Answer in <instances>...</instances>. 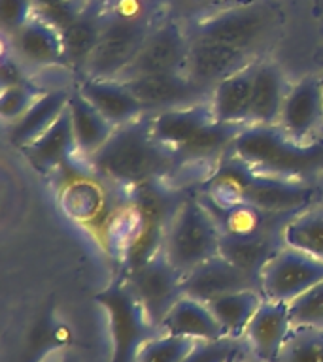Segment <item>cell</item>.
Here are the masks:
<instances>
[{"mask_svg": "<svg viewBox=\"0 0 323 362\" xmlns=\"http://www.w3.org/2000/svg\"><path fill=\"white\" fill-rule=\"evenodd\" d=\"M259 59V57H257ZM257 59L227 76L215 85L210 95V107L215 121L234 124H249L251 98H254V76Z\"/></svg>", "mask_w": 323, "mask_h": 362, "instance_id": "cell-21", "label": "cell"}, {"mask_svg": "<svg viewBox=\"0 0 323 362\" xmlns=\"http://www.w3.org/2000/svg\"><path fill=\"white\" fill-rule=\"evenodd\" d=\"M72 87H53L45 89V93L28 107V112L13 123L6 124V138L11 146L21 151L23 147L33 144L36 138L44 134L61 113L68 107Z\"/></svg>", "mask_w": 323, "mask_h": 362, "instance_id": "cell-22", "label": "cell"}, {"mask_svg": "<svg viewBox=\"0 0 323 362\" xmlns=\"http://www.w3.org/2000/svg\"><path fill=\"white\" fill-rule=\"evenodd\" d=\"M125 277L135 291L136 298L140 300L142 308L146 310L149 321L159 330V325L172 310V305L183 296V288H181L183 276L170 264L161 247V251L153 255L152 259H147L132 270L125 272Z\"/></svg>", "mask_w": 323, "mask_h": 362, "instance_id": "cell-10", "label": "cell"}, {"mask_svg": "<svg viewBox=\"0 0 323 362\" xmlns=\"http://www.w3.org/2000/svg\"><path fill=\"white\" fill-rule=\"evenodd\" d=\"M21 153L28 163L42 174H50L53 170L67 166L70 158L79 155L78 144L74 138L72 117L70 110H64L61 117L45 130L44 134L36 138L33 144L23 147Z\"/></svg>", "mask_w": 323, "mask_h": 362, "instance_id": "cell-23", "label": "cell"}, {"mask_svg": "<svg viewBox=\"0 0 323 362\" xmlns=\"http://www.w3.org/2000/svg\"><path fill=\"white\" fill-rule=\"evenodd\" d=\"M265 300L263 293L257 288L234 291V293L221 294L217 298L210 300L208 305L215 319L225 328L229 338L240 339L248 328L251 317L259 310L261 302Z\"/></svg>", "mask_w": 323, "mask_h": 362, "instance_id": "cell-27", "label": "cell"}, {"mask_svg": "<svg viewBox=\"0 0 323 362\" xmlns=\"http://www.w3.org/2000/svg\"><path fill=\"white\" fill-rule=\"evenodd\" d=\"M227 155L259 174L308 180L323 170V138L302 144L293 140L280 124H246Z\"/></svg>", "mask_w": 323, "mask_h": 362, "instance_id": "cell-2", "label": "cell"}, {"mask_svg": "<svg viewBox=\"0 0 323 362\" xmlns=\"http://www.w3.org/2000/svg\"><path fill=\"white\" fill-rule=\"evenodd\" d=\"M36 13H38V8L34 0H0L2 38H11Z\"/></svg>", "mask_w": 323, "mask_h": 362, "instance_id": "cell-35", "label": "cell"}, {"mask_svg": "<svg viewBox=\"0 0 323 362\" xmlns=\"http://www.w3.org/2000/svg\"><path fill=\"white\" fill-rule=\"evenodd\" d=\"M278 362H323L322 328L293 327Z\"/></svg>", "mask_w": 323, "mask_h": 362, "instance_id": "cell-29", "label": "cell"}, {"mask_svg": "<svg viewBox=\"0 0 323 362\" xmlns=\"http://www.w3.org/2000/svg\"><path fill=\"white\" fill-rule=\"evenodd\" d=\"M144 2H147V4H152V6H157V8H161V10L169 11V2H166V0H144Z\"/></svg>", "mask_w": 323, "mask_h": 362, "instance_id": "cell-39", "label": "cell"}, {"mask_svg": "<svg viewBox=\"0 0 323 362\" xmlns=\"http://www.w3.org/2000/svg\"><path fill=\"white\" fill-rule=\"evenodd\" d=\"M40 16H44L57 27L64 28L91 0H34Z\"/></svg>", "mask_w": 323, "mask_h": 362, "instance_id": "cell-36", "label": "cell"}, {"mask_svg": "<svg viewBox=\"0 0 323 362\" xmlns=\"http://www.w3.org/2000/svg\"><path fill=\"white\" fill-rule=\"evenodd\" d=\"M214 119L210 100L193 104V106L172 107V110H164V112L149 113L152 132L155 140L176 153L180 151L181 147H186Z\"/></svg>", "mask_w": 323, "mask_h": 362, "instance_id": "cell-18", "label": "cell"}, {"mask_svg": "<svg viewBox=\"0 0 323 362\" xmlns=\"http://www.w3.org/2000/svg\"><path fill=\"white\" fill-rule=\"evenodd\" d=\"M183 294L197 298L208 304L210 300L217 298L221 294L246 291V288H259V281L249 274L232 264L231 260L221 253L210 257L191 272H187L181 279Z\"/></svg>", "mask_w": 323, "mask_h": 362, "instance_id": "cell-14", "label": "cell"}, {"mask_svg": "<svg viewBox=\"0 0 323 362\" xmlns=\"http://www.w3.org/2000/svg\"><path fill=\"white\" fill-rule=\"evenodd\" d=\"M42 362H79V358L74 355V353H70L68 349H62V351H57V353H53V355H50Z\"/></svg>", "mask_w": 323, "mask_h": 362, "instance_id": "cell-38", "label": "cell"}, {"mask_svg": "<svg viewBox=\"0 0 323 362\" xmlns=\"http://www.w3.org/2000/svg\"><path fill=\"white\" fill-rule=\"evenodd\" d=\"M4 42L27 70L67 68L61 28L40 13L25 23L11 38H4Z\"/></svg>", "mask_w": 323, "mask_h": 362, "instance_id": "cell-11", "label": "cell"}, {"mask_svg": "<svg viewBox=\"0 0 323 362\" xmlns=\"http://www.w3.org/2000/svg\"><path fill=\"white\" fill-rule=\"evenodd\" d=\"M189 45L191 40L186 25L169 16L153 28L146 44L142 45L140 53L121 74L119 81L142 78V76L186 72Z\"/></svg>", "mask_w": 323, "mask_h": 362, "instance_id": "cell-8", "label": "cell"}, {"mask_svg": "<svg viewBox=\"0 0 323 362\" xmlns=\"http://www.w3.org/2000/svg\"><path fill=\"white\" fill-rule=\"evenodd\" d=\"M166 2H169L170 17H174L186 27H189L193 23L203 21L206 17L215 16L220 11L249 4L255 0H166Z\"/></svg>", "mask_w": 323, "mask_h": 362, "instance_id": "cell-31", "label": "cell"}, {"mask_svg": "<svg viewBox=\"0 0 323 362\" xmlns=\"http://www.w3.org/2000/svg\"><path fill=\"white\" fill-rule=\"evenodd\" d=\"M244 355L238 339L223 338L217 341H197L191 353L181 362H229Z\"/></svg>", "mask_w": 323, "mask_h": 362, "instance_id": "cell-34", "label": "cell"}, {"mask_svg": "<svg viewBox=\"0 0 323 362\" xmlns=\"http://www.w3.org/2000/svg\"><path fill=\"white\" fill-rule=\"evenodd\" d=\"M283 243L323 260V208H308L285 223Z\"/></svg>", "mask_w": 323, "mask_h": 362, "instance_id": "cell-28", "label": "cell"}, {"mask_svg": "<svg viewBox=\"0 0 323 362\" xmlns=\"http://www.w3.org/2000/svg\"><path fill=\"white\" fill-rule=\"evenodd\" d=\"M44 93V87H40L34 81H25V83L2 89V95H0V117H2L4 124H10L19 117H23L28 112V107L33 106Z\"/></svg>", "mask_w": 323, "mask_h": 362, "instance_id": "cell-32", "label": "cell"}, {"mask_svg": "<svg viewBox=\"0 0 323 362\" xmlns=\"http://www.w3.org/2000/svg\"><path fill=\"white\" fill-rule=\"evenodd\" d=\"M278 25L280 13L276 8L265 0H255L220 11L186 28L191 40L231 45L259 55V47L272 38Z\"/></svg>", "mask_w": 323, "mask_h": 362, "instance_id": "cell-4", "label": "cell"}, {"mask_svg": "<svg viewBox=\"0 0 323 362\" xmlns=\"http://www.w3.org/2000/svg\"><path fill=\"white\" fill-rule=\"evenodd\" d=\"M316 197L317 189L308 180H289L259 174L244 164L240 180V204H249L272 215L295 217L300 211L312 208Z\"/></svg>", "mask_w": 323, "mask_h": 362, "instance_id": "cell-7", "label": "cell"}, {"mask_svg": "<svg viewBox=\"0 0 323 362\" xmlns=\"http://www.w3.org/2000/svg\"><path fill=\"white\" fill-rule=\"evenodd\" d=\"M291 330L289 304L265 298L244 332V341L259 362H278Z\"/></svg>", "mask_w": 323, "mask_h": 362, "instance_id": "cell-15", "label": "cell"}, {"mask_svg": "<svg viewBox=\"0 0 323 362\" xmlns=\"http://www.w3.org/2000/svg\"><path fill=\"white\" fill-rule=\"evenodd\" d=\"M283 245L285 243H283L282 230L257 232V234H242V236L221 234L220 253L259 281L263 268Z\"/></svg>", "mask_w": 323, "mask_h": 362, "instance_id": "cell-24", "label": "cell"}, {"mask_svg": "<svg viewBox=\"0 0 323 362\" xmlns=\"http://www.w3.org/2000/svg\"><path fill=\"white\" fill-rule=\"evenodd\" d=\"M191 40V38H189ZM259 55L231 45L191 40L186 74L204 89H214L221 79L238 72Z\"/></svg>", "mask_w": 323, "mask_h": 362, "instance_id": "cell-16", "label": "cell"}, {"mask_svg": "<svg viewBox=\"0 0 323 362\" xmlns=\"http://www.w3.org/2000/svg\"><path fill=\"white\" fill-rule=\"evenodd\" d=\"M319 81H322V93H323V74H319Z\"/></svg>", "mask_w": 323, "mask_h": 362, "instance_id": "cell-41", "label": "cell"}, {"mask_svg": "<svg viewBox=\"0 0 323 362\" xmlns=\"http://www.w3.org/2000/svg\"><path fill=\"white\" fill-rule=\"evenodd\" d=\"M278 124L302 144L322 140L323 93L319 76H305L289 87Z\"/></svg>", "mask_w": 323, "mask_h": 362, "instance_id": "cell-12", "label": "cell"}, {"mask_svg": "<svg viewBox=\"0 0 323 362\" xmlns=\"http://www.w3.org/2000/svg\"><path fill=\"white\" fill-rule=\"evenodd\" d=\"M25 81H30V78L27 76V66L11 53V49L4 42V55H2V64H0V87L8 89L13 85L25 83Z\"/></svg>", "mask_w": 323, "mask_h": 362, "instance_id": "cell-37", "label": "cell"}, {"mask_svg": "<svg viewBox=\"0 0 323 362\" xmlns=\"http://www.w3.org/2000/svg\"><path fill=\"white\" fill-rule=\"evenodd\" d=\"M221 228L215 214L197 198H186L164 228L163 253L186 276L195 266L220 253Z\"/></svg>", "mask_w": 323, "mask_h": 362, "instance_id": "cell-3", "label": "cell"}, {"mask_svg": "<svg viewBox=\"0 0 323 362\" xmlns=\"http://www.w3.org/2000/svg\"><path fill=\"white\" fill-rule=\"evenodd\" d=\"M95 300L108 313L112 332V358L110 362H135L138 351L147 339L157 332V327L149 321L140 300L127 281L125 274L113 279Z\"/></svg>", "mask_w": 323, "mask_h": 362, "instance_id": "cell-6", "label": "cell"}, {"mask_svg": "<svg viewBox=\"0 0 323 362\" xmlns=\"http://www.w3.org/2000/svg\"><path fill=\"white\" fill-rule=\"evenodd\" d=\"M161 21L163 19L123 16L106 8L101 38L96 42L95 51L79 76L98 79L121 78V74L132 64L136 55L140 53L147 36Z\"/></svg>", "mask_w": 323, "mask_h": 362, "instance_id": "cell-5", "label": "cell"}, {"mask_svg": "<svg viewBox=\"0 0 323 362\" xmlns=\"http://www.w3.org/2000/svg\"><path fill=\"white\" fill-rule=\"evenodd\" d=\"M317 10H319V13H323V0H319V6H317Z\"/></svg>", "mask_w": 323, "mask_h": 362, "instance_id": "cell-40", "label": "cell"}, {"mask_svg": "<svg viewBox=\"0 0 323 362\" xmlns=\"http://www.w3.org/2000/svg\"><path fill=\"white\" fill-rule=\"evenodd\" d=\"M289 87L282 68L271 59L259 57L255 64L249 124H278Z\"/></svg>", "mask_w": 323, "mask_h": 362, "instance_id": "cell-25", "label": "cell"}, {"mask_svg": "<svg viewBox=\"0 0 323 362\" xmlns=\"http://www.w3.org/2000/svg\"><path fill=\"white\" fill-rule=\"evenodd\" d=\"M68 110H70V117H72L74 138L78 144L79 155L84 158L91 157L106 144L115 127L85 98L84 93L76 85L70 93Z\"/></svg>", "mask_w": 323, "mask_h": 362, "instance_id": "cell-26", "label": "cell"}, {"mask_svg": "<svg viewBox=\"0 0 323 362\" xmlns=\"http://www.w3.org/2000/svg\"><path fill=\"white\" fill-rule=\"evenodd\" d=\"M159 332L191 338L195 341H217L229 338L225 328L221 327V322L210 310V305L187 294H183L172 305V310L159 325Z\"/></svg>", "mask_w": 323, "mask_h": 362, "instance_id": "cell-19", "label": "cell"}, {"mask_svg": "<svg viewBox=\"0 0 323 362\" xmlns=\"http://www.w3.org/2000/svg\"><path fill=\"white\" fill-rule=\"evenodd\" d=\"M106 17L104 0H91L67 27L62 28V42L67 53V68L79 76L93 55L101 38L102 23Z\"/></svg>", "mask_w": 323, "mask_h": 362, "instance_id": "cell-20", "label": "cell"}, {"mask_svg": "<svg viewBox=\"0 0 323 362\" xmlns=\"http://www.w3.org/2000/svg\"><path fill=\"white\" fill-rule=\"evenodd\" d=\"M293 327L322 328L323 330V281L308 288L289 304Z\"/></svg>", "mask_w": 323, "mask_h": 362, "instance_id": "cell-33", "label": "cell"}, {"mask_svg": "<svg viewBox=\"0 0 323 362\" xmlns=\"http://www.w3.org/2000/svg\"><path fill=\"white\" fill-rule=\"evenodd\" d=\"M78 87L87 100L118 129L136 119L147 115L146 106L135 96V93L119 79H98L79 76Z\"/></svg>", "mask_w": 323, "mask_h": 362, "instance_id": "cell-17", "label": "cell"}, {"mask_svg": "<svg viewBox=\"0 0 323 362\" xmlns=\"http://www.w3.org/2000/svg\"><path fill=\"white\" fill-rule=\"evenodd\" d=\"M229 362H242V361H240V358H238V361H229Z\"/></svg>", "mask_w": 323, "mask_h": 362, "instance_id": "cell-42", "label": "cell"}, {"mask_svg": "<svg viewBox=\"0 0 323 362\" xmlns=\"http://www.w3.org/2000/svg\"><path fill=\"white\" fill-rule=\"evenodd\" d=\"M93 172L115 185L135 189L161 181L178 166V153L155 140L149 113L118 127L108 141L85 158Z\"/></svg>", "mask_w": 323, "mask_h": 362, "instance_id": "cell-1", "label": "cell"}, {"mask_svg": "<svg viewBox=\"0 0 323 362\" xmlns=\"http://www.w3.org/2000/svg\"><path fill=\"white\" fill-rule=\"evenodd\" d=\"M149 113L208 102L212 90L193 81L186 72L157 74L123 81Z\"/></svg>", "mask_w": 323, "mask_h": 362, "instance_id": "cell-13", "label": "cell"}, {"mask_svg": "<svg viewBox=\"0 0 323 362\" xmlns=\"http://www.w3.org/2000/svg\"><path fill=\"white\" fill-rule=\"evenodd\" d=\"M195 345L197 341L191 338L159 332L142 345L135 362H181Z\"/></svg>", "mask_w": 323, "mask_h": 362, "instance_id": "cell-30", "label": "cell"}, {"mask_svg": "<svg viewBox=\"0 0 323 362\" xmlns=\"http://www.w3.org/2000/svg\"><path fill=\"white\" fill-rule=\"evenodd\" d=\"M323 281V260L283 245L263 268L259 287L263 296L291 304L308 288Z\"/></svg>", "mask_w": 323, "mask_h": 362, "instance_id": "cell-9", "label": "cell"}]
</instances>
